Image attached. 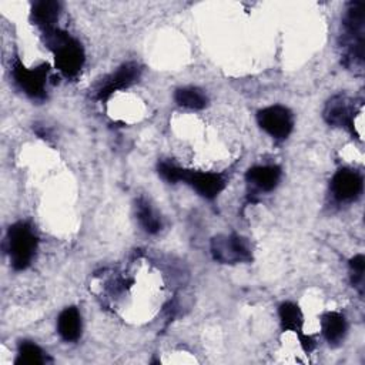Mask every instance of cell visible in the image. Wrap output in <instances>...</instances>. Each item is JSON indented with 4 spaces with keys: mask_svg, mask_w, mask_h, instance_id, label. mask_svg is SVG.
I'll use <instances>...</instances> for the list:
<instances>
[{
    "mask_svg": "<svg viewBox=\"0 0 365 365\" xmlns=\"http://www.w3.org/2000/svg\"><path fill=\"white\" fill-rule=\"evenodd\" d=\"M140 77V67L135 63H125L123 64L115 73H113L110 77L106 78V81L101 84V87L97 91L98 100L108 98L114 91L127 88L133 83L137 81Z\"/></svg>",
    "mask_w": 365,
    "mask_h": 365,
    "instance_id": "obj_8",
    "label": "cell"
},
{
    "mask_svg": "<svg viewBox=\"0 0 365 365\" xmlns=\"http://www.w3.org/2000/svg\"><path fill=\"white\" fill-rule=\"evenodd\" d=\"M44 34L46 46L56 56V67L67 77L77 76L84 63V53L80 43L58 29L44 31Z\"/></svg>",
    "mask_w": 365,
    "mask_h": 365,
    "instance_id": "obj_2",
    "label": "cell"
},
{
    "mask_svg": "<svg viewBox=\"0 0 365 365\" xmlns=\"http://www.w3.org/2000/svg\"><path fill=\"white\" fill-rule=\"evenodd\" d=\"M349 265L352 268V284L362 292V284H364V267H365V258L364 255L358 254L351 261Z\"/></svg>",
    "mask_w": 365,
    "mask_h": 365,
    "instance_id": "obj_19",
    "label": "cell"
},
{
    "mask_svg": "<svg viewBox=\"0 0 365 365\" xmlns=\"http://www.w3.org/2000/svg\"><path fill=\"white\" fill-rule=\"evenodd\" d=\"M364 21L365 4L362 1L349 3L344 16L342 43L345 64L354 70H362L364 66Z\"/></svg>",
    "mask_w": 365,
    "mask_h": 365,
    "instance_id": "obj_1",
    "label": "cell"
},
{
    "mask_svg": "<svg viewBox=\"0 0 365 365\" xmlns=\"http://www.w3.org/2000/svg\"><path fill=\"white\" fill-rule=\"evenodd\" d=\"M9 251L14 269H24L31 262L37 247V238L26 222H16L9 228Z\"/></svg>",
    "mask_w": 365,
    "mask_h": 365,
    "instance_id": "obj_3",
    "label": "cell"
},
{
    "mask_svg": "<svg viewBox=\"0 0 365 365\" xmlns=\"http://www.w3.org/2000/svg\"><path fill=\"white\" fill-rule=\"evenodd\" d=\"M57 329L63 339L76 341L81 332V318L77 308H66L57 319Z\"/></svg>",
    "mask_w": 365,
    "mask_h": 365,
    "instance_id": "obj_13",
    "label": "cell"
},
{
    "mask_svg": "<svg viewBox=\"0 0 365 365\" xmlns=\"http://www.w3.org/2000/svg\"><path fill=\"white\" fill-rule=\"evenodd\" d=\"M175 101L182 106V107H188V108H202L207 104V97L205 94L195 88V87H184V88H178L175 91L174 96Z\"/></svg>",
    "mask_w": 365,
    "mask_h": 365,
    "instance_id": "obj_16",
    "label": "cell"
},
{
    "mask_svg": "<svg viewBox=\"0 0 365 365\" xmlns=\"http://www.w3.org/2000/svg\"><path fill=\"white\" fill-rule=\"evenodd\" d=\"M281 171L275 165L252 167L247 173V180L262 191H271L278 184Z\"/></svg>",
    "mask_w": 365,
    "mask_h": 365,
    "instance_id": "obj_12",
    "label": "cell"
},
{
    "mask_svg": "<svg viewBox=\"0 0 365 365\" xmlns=\"http://www.w3.org/2000/svg\"><path fill=\"white\" fill-rule=\"evenodd\" d=\"M137 215L144 227V230L150 234H155L161 228V221L150 207V204L145 200H138L137 202Z\"/></svg>",
    "mask_w": 365,
    "mask_h": 365,
    "instance_id": "obj_17",
    "label": "cell"
},
{
    "mask_svg": "<svg viewBox=\"0 0 365 365\" xmlns=\"http://www.w3.org/2000/svg\"><path fill=\"white\" fill-rule=\"evenodd\" d=\"M211 252L212 257L222 264L248 262L252 259L248 241L235 234L214 237L211 241Z\"/></svg>",
    "mask_w": 365,
    "mask_h": 365,
    "instance_id": "obj_4",
    "label": "cell"
},
{
    "mask_svg": "<svg viewBox=\"0 0 365 365\" xmlns=\"http://www.w3.org/2000/svg\"><path fill=\"white\" fill-rule=\"evenodd\" d=\"M334 195L341 201H349L362 191V177L351 170H339L332 178Z\"/></svg>",
    "mask_w": 365,
    "mask_h": 365,
    "instance_id": "obj_10",
    "label": "cell"
},
{
    "mask_svg": "<svg viewBox=\"0 0 365 365\" xmlns=\"http://www.w3.org/2000/svg\"><path fill=\"white\" fill-rule=\"evenodd\" d=\"M48 73V64H41L33 70L23 66L20 60L13 64V77L16 83L33 98H43L46 96V80Z\"/></svg>",
    "mask_w": 365,
    "mask_h": 365,
    "instance_id": "obj_5",
    "label": "cell"
},
{
    "mask_svg": "<svg viewBox=\"0 0 365 365\" xmlns=\"http://www.w3.org/2000/svg\"><path fill=\"white\" fill-rule=\"evenodd\" d=\"M178 181H185L205 198L217 197L225 187V178L215 173H201L180 168Z\"/></svg>",
    "mask_w": 365,
    "mask_h": 365,
    "instance_id": "obj_7",
    "label": "cell"
},
{
    "mask_svg": "<svg viewBox=\"0 0 365 365\" xmlns=\"http://www.w3.org/2000/svg\"><path fill=\"white\" fill-rule=\"evenodd\" d=\"M258 124L274 138H287L292 130V114L282 106H271L258 113Z\"/></svg>",
    "mask_w": 365,
    "mask_h": 365,
    "instance_id": "obj_6",
    "label": "cell"
},
{
    "mask_svg": "<svg viewBox=\"0 0 365 365\" xmlns=\"http://www.w3.org/2000/svg\"><path fill=\"white\" fill-rule=\"evenodd\" d=\"M346 331L345 318L338 312H328L322 318V332L329 344L339 342Z\"/></svg>",
    "mask_w": 365,
    "mask_h": 365,
    "instance_id": "obj_14",
    "label": "cell"
},
{
    "mask_svg": "<svg viewBox=\"0 0 365 365\" xmlns=\"http://www.w3.org/2000/svg\"><path fill=\"white\" fill-rule=\"evenodd\" d=\"M44 362L43 351L33 342L24 341L19 346V356L16 359L17 365H38Z\"/></svg>",
    "mask_w": 365,
    "mask_h": 365,
    "instance_id": "obj_18",
    "label": "cell"
},
{
    "mask_svg": "<svg viewBox=\"0 0 365 365\" xmlns=\"http://www.w3.org/2000/svg\"><path fill=\"white\" fill-rule=\"evenodd\" d=\"M354 117L355 108L352 101L342 94L332 97L324 110V118L328 124L338 127H348L354 131Z\"/></svg>",
    "mask_w": 365,
    "mask_h": 365,
    "instance_id": "obj_9",
    "label": "cell"
},
{
    "mask_svg": "<svg viewBox=\"0 0 365 365\" xmlns=\"http://www.w3.org/2000/svg\"><path fill=\"white\" fill-rule=\"evenodd\" d=\"M60 4L53 0L37 1L31 9V20L44 31L56 29L54 24L58 20Z\"/></svg>",
    "mask_w": 365,
    "mask_h": 365,
    "instance_id": "obj_11",
    "label": "cell"
},
{
    "mask_svg": "<svg viewBox=\"0 0 365 365\" xmlns=\"http://www.w3.org/2000/svg\"><path fill=\"white\" fill-rule=\"evenodd\" d=\"M279 319H281V327L285 331H294L298 332L301 336V329H302V312L298 308V305L292 302H284L279 307Z\"/></svg>",
    "mask_w": 365,
    "mask_h": 365,
    "instance_id": "obj_15",
    "label": "cell"
}]
</instances>
